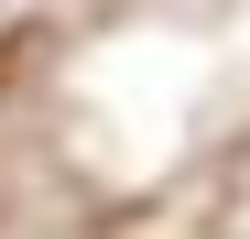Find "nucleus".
I'll use <instances>...</instances> for the list:
<instances>
[]
</instances>
